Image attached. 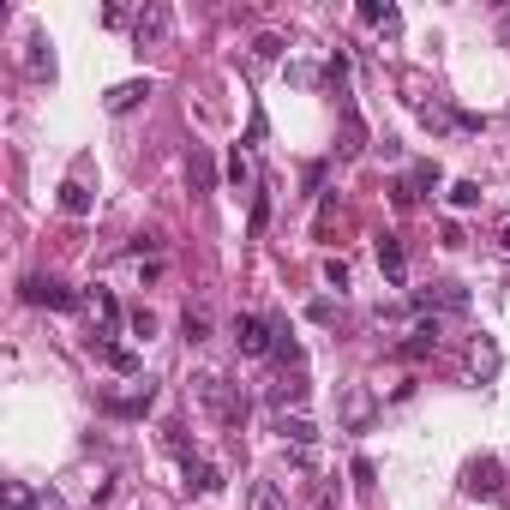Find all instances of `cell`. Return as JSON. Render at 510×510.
Masks as SVG:
<instances>
[{"instance_id": "6da1fadb", "label": "cell", "mask_w": 510, "mask_h": 510, "mask_svg": "<svg viewBox=\"0 0 510 510\" xmlns=\"http://www.w3.org/2000/svg\"><path fill=\"white\" fill-rule=\"evenodd\" d=\"M192 396H199V408L210 414V421H222V426H240V421H247V396L234 391L222 372H199V379H192Z\"/></svg>"}, {"instance_id": "7a4b0ae2", "label": "cell", "mask_w": 510, "mask_h": 510, "mask_svg": "<svg viewBox=\"0 0 510 510\" xmlns=\"http://www.w3.org/2000/svg\"><path fill=\"white\" fill-rule=\"evenodd\" d=\"M234 342H240L247 361H264V354H277V324L259 319V312H240L234 319Z\"/></svg>"}, {"instance_id": "3957f363", "label": "cell", "mask_w": 510, "mask_h": 510, "mask_svg": "<svg viewBox=\"0 0 510 510\" xmlns=\"http://www.w3.org/2000/svg\"><path fill=\"white\" fill-rule=\"evenodd\" d=\"M168 30H175V13H168L162 0H150L145 13H132V48H157V43H168Z\"/></svg>"}, {"instance_id": "277c9868", "label": "cell", "mask_w": 510, "mask_h": 510, "mask_svg": "<svg viewBox=\"0 0 510 510\" xmlns=\"http://www.w3.org/2000/svg\"><path fill=\"white\" fill-rule=\"evenodd\" d=\"M463 493L468 498H498L505 493V463H498V456H474V463L463 468Z\"/></svg>"}, {"instance_id": "5b68a950", "label": "cell", "mask_w": 510, "mask_h": 510, "mask_svg": "<svg viewBox=\"0 0 510 510\" xmlns=\"http://www.w3.org/2000/svg\"><path fill=\"white\" fill-rule=\"evenodd\" d=\"M18 294H25L30 306H55V312H78V294L66 289L60 277H25V289H18Z\"/></svg>"}, {"instance_id": "8992f818", "label": "cell", "mask_w": 510, "mask_h": 510, "mask_svg": "<svg viewBox=\"0 0 510 510\" xmlns=\"http://www.w3.org/2000/svg\"><path fill=\"white\" fill-rule=\"evenodd\" d=\"M414 312H426V319H438V312H468V289L463 282H433V289L414 294Z\"/></svg>"}, {"instance_id": "52a82bcc", "label": "cell", "mask_w": 510, "mask_h": 510, "mask_svg": "<svg viewBox=\"0 0 510 510\" xmlns=\"http://www.w3.org/2000/svg\"><path fill=\"white\" fill-rule=\"evenodd\" d=\"M180 474H187V493H222V468L210 456H180Z\"/></svg>"}, {"instance_id": "ba28073f", "label": "cell", "mask_w": 510, "mask_h": 510, "mask_svg": "<svg viewBox=\"0 0 510 510\" xmlns=\"http://www.w3.org/2000/svg\"><path fill=\"white\" fill-rule=\"evenodd\" d=\"M150 90H157L150 78H127V85H115L108 97H102V108H108V115H132V108H138V102H145Z\"/></svg>"}, {"instance_id": "9c48e42d", "label": "cell", "mask_w": 510, "mask_h": 510, "mask_svg": "<svg viewBox=\"0 0 510 510\" xmlns=\"http://www.w3.org/2000/svg\"><path fill=\"white\" fill-rule=\"evenodd\" d=\"M433 349H438V319H421L414 331L403 336V342H396V354H403V361H426Z\"/></svg>"}, {"instance_id": "30bf717a", "label": "cell", "mask_w": 510, "mask_h": 510, "mask_svg": "<svg viewBox=\"0 0 510 510\" xmlns=\"http://www.w3.org/2000/svg\"><path fill=\"white\" fill-rule=\"evenodd\" d=\"M150 403H157V384L145 379L132 396H102V414H120V421H132V414H145Z\"/></svg>"}, {"instance_id": "8fae6325", "label": "cell", "mask_w": 510, "mask_h": 510, "mask_svg": "<svg viewBox=\"0 0 510 510\" xmlns=\"http://www.w3.org/2000/svg\"><path fill=\"white\" fill-rule=\"evenodd\" d=\"M187 180H192V192H217V157L204 145L187 150Z\"/></svg>"}, {"instance_id": "7c38bea8", "label": "cell", "mask_w": 510, "mask_h": 510, "mask_svg": "<svg viewBox=\"0 0 510 510\" xmlns=\"http://www.w3.org/2000/svg\"><path fill=\"white\" fill-rule=\"evenodd\" d=\"M372 252H379V270H384L391 282L408 277V252H403V240H396V234H379V240H372Z\"/></svg>"}, {"instance_id": "4fadbf2b", "label": "cell", "mask_w": 510, "mask_h": 510, "mask_svg": "<svg viewBox=\"0 0 510 510\" xmlns=\"http://www.w3.org/2000/svg\"><path fill=\"white\" fill-rule=\"evenodd\" d=\"M306 391H312V384H306V372H282V379L270 384V408H301Z\"/></svg>"}, {"instance_id": "5bb4252c", "label": "cell", "mask_w": 510, "mask_h": 510, "mask_svg": "<svg viewBox=\"0 0 510 510\" xmlns=\"http://www.w3.org/2000/svg\"><path fill=\"white\" fill-rule=\"evenodd\" d=\"M468 372H474V379H498V342L493 336H474V349H468Z\"/></svg>"}, {"instance_id": "9a60e30c", "label": "cell", "mask_w": 510, "mask_h": 510, "mask_svg": "<svg viewBox=\"0 0 510 510\" xmlns=\"http://www.w3.org/2000/svg\"><path fill=\"white\" fill-rule=\"evenodd\" d=\"M30 78H55V43H48L43 30H30V55H25Z\"/></svg>"}, {"instance_id": "2e32d148", "label": "cell", "mask_w": 510, "mask_h": 510, "mask_svg": "<svg viewBox=\"0 0 510 510\" xmlns=\"http://www.w3.org/2000/svg\"><path fill=\"white\" fill-rule=\"evenodd\" d=\"M90 349H97L102 361L115 366V372H138V354H132L127 342H115V336H90Z\"/></svg>"}, {"instance_id": "e0dca14e", "label": "cell", "mask_w": 510, "mask_h": 510, "mask_svg": "<svg viewBox=\"0 0 510 510\" xmlns=\"http://www.w3.org/2000/svg\"><path fill=\"white\" fill-rule=\"evenodd\" d=\"M90 204H97V199H90V187H85V180H60V210H66V217H90Z\"/></svg>"}, {"instance_id": "ac0fdd59", "label": "cell", "mask_w": 510, "mask_h": 510, "mask_svg": "<svg viewBox=\"0 0 510 510\" xmlns=\"http://www.w3.org/2000/svg\"><path fill=\"white\" fill-rule=\"evenodd\" d=\"M372 408H379V403H372V391H361V384H354V391L342 396V421H349L354 433H361V426L372 421Z\"/></svg>"}, {"instance_id": "d6986e66", "label": "cell", "mask_w": 510, "mask_h": 510, "mask_svg": "<svg viewBox=\"0 0 510 510\" xmlns=\"http://www.w3.org/2000/svg\"><path fill=\"white\" fill-rule=\"evenodd\" d=\"M97 336H120V301L108 289H97Z\"/></svg>"}, {"instance_id": "ffe728a7", "label": "cell", "mask_w": 510, "mask_h": 510, "mask_svg": "<svg viewBox=\"0 0 510 510\" xmlns=\"http://www.w3.org/2000/svg\"><path fill=\"white\" fill-rule=\"evenodd\" d=\"M247 510H289L282 505V486L277 481H252L247 486Z\"/></svg>"}, {"instance_id": "44dd1931", "label": "cell", "mask_w": 510, "mask_h": 510, "mask_svg": "<svg viewBox=\"0 0 510 510\" xmlns=\"http://www.w3.org/2000/svg\"><path fill=\"white\" fill-rule=\"evenodd\" d=\"M277 433L289 438V444H319V426L306 421V414H282V421H277Z\"/></svg>"}, {"instance_id": "7402d4cb", "label": "cell", "mask_w": 510, "mask_h": 510, "mask_svg": "<svg viewBox=\"0 0 510 510\" xmlns=\"http://www.w3.org/2000/svg\"><path fill=\"white\" fill-rule=\"evenodd\" d=\"M289 85H301V90H319V85H324V73L312 66V60H289Z\"/></svg>"}, {"instance_id": "603a6c76", "label": "cell", "mask_w": 510, "mask_h": 510, "mask_svg": "<svg viewBox=\"0 0 510 510\" xmlns=\"http://www.w3.org/2000/svg\"><path fill=\"white\" fill-rule=\"evenodd\" d=\"M30 498H36V486L6 481V493H0V510H30Z\"/></svg>"}, {"instance_id": "cb8c5ba5", "label": "cell", "mask_w": 510, "mask_h": 510, "mask_svg": "<svg viewBox=\"0 0 510 510\" xmlns=\"http://www.w3.org/2000/svg\"><path fill=\"white\" fill-rule=\"evenodd\" d=\"M451 204H456V210H474V204H481V180H456Z\"/></svg>"}, {"instance_id": "d4e9b609", "label": "cell", "mask_w": 510, "mask_h": 510, "mask_svg": "<svg viewBox=\"0 0 510 510\" xmlns=\"http://www.w3.org/2000/svg\"><path fill=\"white\" fill-rule=\"evenodd\" d=\"M180 336H187V342H204V336H210V319L187 306V319H180Z\"/></svg>"}, {"instance_id": "484cf974", "label": "cell", "mask_w": 510, "mask_h": 510, "mask_svg": "<svg viewBox=\"0 0 510 510\" xmlns=\"http://www.w3.org/2000/svg\"><path fill=\"white\" fill-rule=\"evenodd\" d=\"M408 180H414V192H421V187H438V180H444V168H438V162H414V175H408Z\"/></svg>"}, {"instance_id": "4316f807", "label": "cell", "mask_w": 510, "mask_h": 510, "mask_svg": "<svg viewBox=\"0 0 510 510\" xmlns=\"http://www.w3.org/2000/svg\"><path fill=\"white\" fill-rule=\"evenodd\" d=\"M127 331H132V336H157V312H145V306H138V312H127Z\"/></svg>"}, {"instance_id": "83f0119b", "label": "cell", "mask_w": 510, "mask_h": 510, "mask_svg": "<svg viewBox=\"0 0 510 510\" xmlns=\"http://www.w3.org/2000/svg\"><path fill=\"white\" fill-rule=\"evenodd\" d=\"M391 199H396V210H414V199H421V192H414V180H391Z\"/></svg>"}, {"instance_id": "f1b7e54d", "label": "cell", "mask_w": 510, "mask_h": 510, "mask_svg": "<svg viewBox=\"0 0 510 510\" xmlns=\"http://www.w3.org/2000/svg\"><path fill=\"white\" fill-rule=\"evenodd\" d=\"M270 138V120H264V108H252V120H247V145H264Z\"/></svg>"}, {"instance_id": "f546056e", "label": "cell", "mask_w": 510, "mask_h": 510, "mask_svg": "<svg viewBox=\"0 0 510 510\" xmlns=\"http://www.w3.org/2000/svg\"><path fill=\"white\" fill-rule=\"evenodd\" d=\"M30 510H66V498H60V493H55V486H43V493L30 498Z\"/></svg>"}, {"instance_id": "4dcf8cb0", "label": "cell", "mask_w": 510, "mask_h": 510, "mask_svg": "<svg viewBox=\"0 0 510 510\" xmlns=\"http://www.w3.org/2000/svg\"><path fill=\"white\" fill-rule=\"evenodd\" d=\"M324 282H331V289H349V264L331 259V264H324Z\"/></svg>"}, {"instance_id": "1f68e13d", "label": "cell", "mask_w": 510, "mask_h": 510, "mask_svg": "<svg viewBox=\"0 0 510 510\" xmlns=\"http://www.w3.org/2000/svg\"><path fill=\"white\" fill-rule=\"evenodd\" d=\"M264 222H270V199L259 192V199H252V234H264Z\"/></svg>"}, {"instance_id": "d6a6232c", "label": "cell", "mask_w": 510, "mask_h": 510, "mask_svg": "<svg viewBox=\"0 0 510 510\" xmlns=\"http://www.w3.org/2000/svg\"><path fill=\"white\" fill-rule=\"evenodd\" d=\"M421 120H426V127H451V115H444L438 102H421Z\"/></svg>"}, {"instance_id": "836d02e7", "label": "cell", "mask_w": 510, "mask_h": 510, "mask_svg": "<svg viewBox=\"0 0 510 510\" xmlns=\"http://www.w3.org/2000/svg\"><path fill=\"white\" fill-rule=\"evenodd\" d=\"M306 319H312V324H331L336 306H331V301H312V306H306Z\"/></svg>"}, {"instance_id": "e575fe53", "label": "cell", "mask_w": 510, "mask_h": 510, "mask_svg": "<svg viewBox=\"0 0 510 510\" xmlns=\"http://www.w3.org/2000/svg\"><path fill=\"white\" fill-rule=\"evenodd\" d=\"M252 55H259V60H277L282 43H277V36H259V48H252Z\"/></svg>"}, {"instance_id": "d590c367", "label": "cell", "mask_w": 510, "mask_h": 510, "mask_svg": "<svg viewBox=\"0 0 510 510\" xmlns=\"http://www.w3.org/2000/svg\"><path fill=\"white\" fill-rule=\"evenodd\" d=\"M498 247H505V252H510V222H505V229H498Z\"/></svg>"}]
</instances>
